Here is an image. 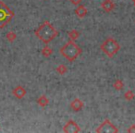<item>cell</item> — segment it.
Segmentation results:
<instances>
[{"label": "cell", "instance_id": "8fae6325", "mask_svg": "<svg viewBox=\"0 0 135 133\" xmlns=\"http://www.w3.org/2000/svg\"><path fill=\"white\" fill-rule=\"evenodd\" d=\"M37 104L41 107H45L49 104V100L45 95H42L37 99Z\"/></svg>", "mask_w": 135, "mask_h": 133}, {"label": "cell", "instance_id": "d6986e66", "mask_svg": "<svg viewBox=\"0 0 135 133\" xmlns=\"http://www.w3.org/2000/svg\"><path fill=\"white\" fill-rule=\"evenodd\" d=\"M69 1H70V2H71V4L75 5V6H78V5L81 4L83 0H69Z\"/></svg>", "mask_w": 135, "mask_h": 133}, {"label": "cell", "instance_id": "52a82bcc", "mask_svg": "<svg viewBox=\"0 0 135 133\" xmlns=\"http://www.w3.org/2000/svg\"><path fill=\"white\" fill-rule=\"evenodd\" d=\"M26 93H27V92H26V90H25V88L21 86V85L15 87V88L13 89V91H12V94H13L17 99H22V98L26 95Z\"/></svg>", "mask_w": 135, "mask_h": 133}, {"label": "cell", "instance_id": "2e32d148", "mask_svg": "<svg viewBox=\"0 0 135 133\" xmlns=\"http://www.w3.org/2000/svg\"><path fill=\"white\" fill-rule=\"evenodd\" d=\"M134 97H135V94L131 90H128L127 92L124 93V98H125L127 101H131V100L134 99Z\"/></svg>", "mask_w": 135, "mask_h": 133}, {"label": "cell", "instance_id": "ffe728a7", "mask_svg": "<svg viewBox=\"0 0 135 133\" xmlns=\"http://www.w3.org/2000/svg\"><path fill=\"white\" fill-rule=\"evenodd\" d=\"M133 5H134V7H135V1H133Z\"/></svg>", "mask_w": 135, "mask_h": 133}, {"label": "cell", "instance_id": "7a4b0ae2", "mask_svg": "<svg viewBox=\"0 0 135 133\" xmlns=\"http://www.w3.org/2000/svg\"><path fill=\"white\" fill-rule=\"evenodd\" d=\"M59 52L61 56H64L68 61L73 62L81 56L83 50L77 43H74V41L70 40L59 49Z\"/></svg>", "mask_w": 135, "mask_h": 133}, {"label": "cell", "instance_id": "9a60e30c", "mask_svg": "<svg viewBox=\"0 0 135 133\" xmlns=\"http://www.w3.org/2000/svg\"><path fill=\"white\" fill-rule=\"evenodd\" d=\"M56 72H57L59 75H64L68 72V68L65 65H59L57 66V68H56Z\"/></svg>", "mask_w": 135, "mask_h": 133}, {"label": "cell", "instance_id": "ac0fdd59", "mask_svg": "<svg viewBox=\"0 0 135 133\" xmlns=\"http://www.w3.org/2000/svg\"><path fill=\"white\" fill-rule=\"evenodd\" d=\"M127 132L129 133H135V125L133 124V125H131V127H129V129H127Z\"/></svg>", "mask_w": 135, "mask_h": 133}, {"label": "cell", "instance_id": "3957f363", "mask_svg": "<svg viewBox=\"0 0 135 133\" xmlns=\"http://www.w3.org/2000/svg\"><path fill=\"white\" fill-rule=\"evenodd\" d=\"M100 49L103 51V53L105 56H107L108 57L111 58L119 51L120 45L114 38L108 37L101 43Z\"/></svg>", "mask_w": 135, "mask_h": 133}, {"label": "cell", "instance_id": "e0dca14e", "mask_svg": "<svg viewBox=\"0 0 135 133\" xmlns=\"http://www.w3.org/2000/svg\"><path fill=\"white\" fill-rule=\"evenodd\" d=\"M6 37H7V40H8V42L12 43V42L15 41L16 38H17V34H16L14 32H12V31H10V32H8V33H7Z\"/></svg>", "mask_w": 135, "mask_h": 133}, {"label": "cell", "instance_id": "8992f818", "mask_svg": "<svg viewBox=\"0 0 135 133\" xmlns=\"http://www.w3.org/2000/svg\"><path fill=\"white\" fill-rule=\"evenodd\" d=\"M63 131L65 133H78L81 132V129L74 120L70 119L63 127Z\"/></svg>", "mask_w": 135, "mask_h": 133}, {"label": "cell", "instance_id": "30bf717a", "mask_svg": "<svg viewBox=\"0 0 135 133\" xmlns=\"http://www.w3.org/2000/svg\"><path fill=\"white\" fill-rule=\"evenodd\" d=\"M88 13V10H87L86 7H84L83 5H78L77 8L75 9V14L80 18V19H83Z\"/></svg>", "mask_w": 135, "mask_h": 133}, {"label": "cell", "instance_id": "6da1fadb", "mask_svg": "<svg viewBox=\"0 0 135 133\" xmlns=\"http://www.w3.org/2000/svg\"><path fill=\"white\" fill-rule=\"evenodd\" d=\"M34 34L40 41L47 45L58 35V32L49 21H45L34 31Z\"/></svg>", "mask_w": 135, "mask_h": 133}, {"label": "cell", "instance_id": "4fadbf2b", "mask_svg": "<svg viewBox=\"0 0 135 133\" xmlns=\"http://www.w3.org/2000/svg\"><path fill=\"white\" fill-rule=\"evenodd\" d=\"M52 54H53V50L48 45H45V46L42 49V55H43L45 57H49V56H51Z\"/></svg>", "mask_w": 135, "mask_h": 133}, {"label": "cell", "instance_id": "5bb4252c", "mask_svg": "<svg viewBox=\"0 0 135 133\" xmlns=\"http://www.w3.org/2000/svg\"><path fill=\"white\" fill-rule=\"evenodd\" d=\"M113 86H114V88L116 89L117 91H120L123 89L124 83L121 80H116V81H114V83H113Z\"/></svg>", "mask_w": 135, "mask_h": 133}, {"label": "cell", "instance_id": "277c9868", "mask_svg": "<svg viewBox=\"0 0 135 133\" xmlns=\"http://www.w3.org/2000/svg\"><path fill=\"white\" fill-rule=\"evenodd\" d=\"M14 16V12L3 1H0V29L6 27L11 21Z\"/></svg>", "mask_w": 135, "mask_h": 133}, {"label": "cell", "instance_id": "7c38bea8", "mask_svg": "<svg viewBox=\"0 0 135 133\" xmlns=\"http://www.w3.org/2000/svg\"><path fill=\"white\" fill-rule=\"evenodd\" d=\"M68 35H69V37H70V39L71 41H76L80 37V32L76 30H71L68 32Z\"/></svg>", "mask_w": 135, "mask_h": 133}, {"label": "cell", "instance_id": "5b68a950", "mask_svg": "<svg viewBox=\"0 0 135 133\" xmlns=\"http://www.w3.org/2000/svg\"><path fill=\"white\" fill-rule=\"evenodd\" d=\"M95 132L97 133H118V129L114 126V124L111 123L109 119H105V121L99 125V127L95 129Z\"/></svg>", "mask_w": 135, "mask_h": 133}, {"label": "cell", "instance_id": "44dd1931", "mask_svg": "<svg viewBox=\"0 0 135 133\" xmlns=\"http://www.w3.org/2000/svg\"><path fill=\"white\" fill-rule=\"evenodd\" d=\"M132 1H135V0H132Z\"/></svg>", "mask_w": 135, "mask_h": 133}, {"label": "cell", "instance_id": "ba28073f", "mask_svg": "<svg viewBox=\"0 0 135 133\" xmlns=\"http://www.w3.org/2000/svg\"><path fill=\"white\" fill-rule=\"evenodd\" d=\"M83 105H84V104H83V102L81 101L80 98H75V99L70 103V108H71L74 112H79V111H81V109L83 108Z\"/></svg>", "mask_w": 135, "mask_h": 133}, {"label": "cell", "instance_id": "9c48e42d", "mask_svg": "<svg viewBox=\"0 0 135 133\" xmlns=\"http://www.w3.org/2000/svg\"><path fill=\"white\" fill-rule=\"evenodd\" d=\"M101 8H103V10L105 12H111L112 10H114L115 8V4L112 0H104L101 3Z\"/></svg>", "mask_w": 135, "mask_h": 133}]
</instances>
